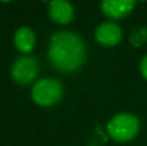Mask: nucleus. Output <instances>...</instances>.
Masks as SVG:
<instances>
[{"mask_svg":"<svg viewBox=\"0 0 147 146\" xmlns=\"http://www.w3.org/2000/svg\"><path fill=\"white\" fill-rule=\"evenodd\" d=\"M86 57V49L79 36L70 32H59L51 37L49 59L59 70H76Z\"/></svg>","mask_w":147,"mask_h":146,"instance_id":"obj_1","label":"nucleus"},{"mask_svg":"<svg viewBox=\"0 0 147 146\" xmlns=\"http://www.w3.org/2000/svg\"><path fill=\"white\" fill-rule=\"evenodd\" d=\"M37 72H39V65L36 59L30 56L19 57L11 67V76L20 85H27L32 80H34Z\"/></svg>","mask_w":147,"mask_h":146,"instance_id":"obj_4","label":"nucleus"},{"mask_svg":"<svg viewBox=\"0 0 147 146\" xmlns=\"http://www.w3.org/2000/svg\"><path fill=\"white\" fill-rule=\"evenodd\" d=\"M134 1L131 0H104L101 3L103 12L110 17H123L131 12Z\"/></svg>","mask_w":147,"mask_h":146,"instance_id":"obj_6","label":"nucleus"},{"mask_svg":"<svg viewBox=\"0 0 147 146\" xmlns=\"http://www.w3.org/2000/svg\"><path fill=\"white\" fill-rule=\"evenodd\" d=\"M14 42L19 50L30 52L34 46V33L29 27H22L14 35Z\"/></svg>","mask_w":147,"mask_h":146,"instance_id":"obj_8","label":"nucleus"},{"mask_svg":"<svg viewBox=\"0 0 147 146\" xmlns=\"http://www.w3.org/2000/svg\"><path fill=\"white\" fill-rule=\"evenodd\" d=\"M96 39L101 45L114 46L121 39V30L114 23H103L101 26H98L97 32H96Z\"/></svg>","mask_w":147,"mask_h":146,"instance_id":"obj_5","label":"nucleus"},{"mask_svg":"<svg viewBox=\"0 0 147 146\" xmlns=\"http://www.w3.org/2000/svg\"><path fill=\"white\" fill-rule=\"evenodd\" d=\"M140 70L143 73V76L147 79V56H144V59L142 60V65H140Z\"/></svg>","mask_w":147,"mask_h":146,"instance_id":"obj_10","label":"nucleus"},{"mask_svg":"<svg viewBox=\"0 0 147 146\" xmlns=\"http://www.w3.org/2000/svg\"><path fill=\"white\" fill-rule=\"evenodd\" d=\"M139 119L133 115L129 113H121L114 116L109 125H107V132L109 135L119 142H124V141H130L133 139L137 132H139Z\"/></svg>","mask_w":147,"mask_h":146,"instance_id":"obj_2","label":"nucleus"},{"mask_svg":"<svg viewBox=\"0 0 147 146\" xmlns=\"http://www.w3.org/2000/svg\"><path fill=\"white\" fill-rule=\"evenodd\" d=\"M146 37H147V32L144 29H140V30H137V32H134L131 35V42H133L134 46H140L146 40Z\"/></svg>","mask_w":147,"mask_h":146,"instance_id":"obj_9","label":"nucleus"},{"mask_svg":"<svg viewBox=\"0 0 147 146\" xmlns=\"http://www.w3.org/2000/svg\"><path fill=\"white\" fill-rule=\"evenodd\" d=\"M63 93L61 85L54 79H43L39 80L33 88V99L36 103L42 106H51L54 105Z\"/></svg>","mask_w":147,"mask_h":146,"instance_id":"obj_3","label":"nucleus"},{"mask_svg":"<svg viewBox=\"0 0 147 146\" xmlns=\"http://www.w3.org/2000/svg\"><path fill=\"white\" fill-rule=\"evenodd\" d=\"M50 16L57 23H69L73 19V7L69 1L54 0L49 4Z\"/></svg>","mask_w":147,"mask_h":146,"instance_id":"obj_7","label":"nucleus"}]
</instances>
